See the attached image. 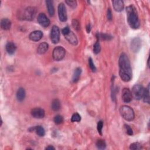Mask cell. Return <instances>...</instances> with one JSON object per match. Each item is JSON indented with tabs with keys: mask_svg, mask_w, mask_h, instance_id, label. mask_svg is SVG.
Segmentation results:
<instances>
[{
	"mask_svg": "<svg viewBox=\"0 0 150 150\" xmlns=\"http://www.w3.org/2000/svg\"><path fill=\"white\" fill-rule=\"evenodd\" d=\"M118 65L119 75L121 79L125 82H129L132 77V69L128 57L125 53L122 54L120 56Z\"/></svg>",
	"mask_w": 150,
	"mask_h": 150,
	"instance_id": "cell-1",
	"label": "cell"
},
{
	"mask_svg": "<svg viewBox=\"0 0 150 150\" xmlns=\"http://www.w3.org/2000/svg\"><path fill=\"white\" fill-rule=\"evenodd\" d=\"M126 13L127 21L130 26L134 29L138 28L140 24H139L137 11L135 7L133 5L128 6L126 8Z\"/></svg>",
	"mask_w": 150,
	"mask_h": 150,
	"instance_id": "cell-2",
	"label": "cell"
},
{
	"mask_svg": "<svg viewBox=\"0 0 150 150\" xmlns=\"http://www.w3.org/2000/svg\"><path fill=\"white\" fill-rule=\"evenodd\" d=\"M36 14V9L35 7H29L24 9V11L19 14V18L25 21H32Z\"/></svg>",
	"mask_w": 150,
	"mask_h": 150,
	"instance_id": "cell-3",
	"label": "cell"
},
{
	"mask_svg": "<svg viewBox=\"0 0 150 150\" xmlns=\"http://www.w3.org/2000/svg\"><path fill=\"white\" fill-rule=\"evenodd\" d=\"M120 113L124 120L128 122L133 120L135 117L133 108L128 106H123L120 108Z\"/></svg>",
	"mask_w": 150,
	"mask_h": 150,
	"instance_id": "cell-4",
	"label": "cell"
},
{
	"mask_svg": "<svg viewBox=\"0 0 150 150\" xmlns=\"http://www.w3.org/2000/svg\"><path fill=\"white\" fill-rule=\"evenodd\" d=\"M145 92V89L140 85H135L132 89V97L137 100H141L144 96Z\"/></svg>",
	"mask_w": 150,
	"mask_h": 150,
	"instance_id": "cell-5",
	"label": "cell"
},
{
	"mask_svg": "<svg viewBox=\"0 0 150 150\" xmlns=\"http://www.w3.org/2000/svg\"><path fill=\"white\" fill-rule=\"evenodd\" d=\"M66 54L65 49L62 46H57L53 51L52 56L56 61H60L62 60Z\"/></svg>",
	"mask_w": 150,
	"mask_h": 150,
	"instance_id": "cell-6",
	"label": "cell"
},
{
	"mask_svg": "<svg viewBox=\"0 0 150 150\" xmlns=\"http://www.w3.org/2000/svg\"><path fill=\"white\" fill-rule=\"evenodd\" d=\"M50 38L52 42L54 44H57L60 40V30L58 26L54 25L52 26L51 34H50Z\"/></svg>",
	"mask_w": 150,
	"mask_h": 150,
	"instance_id": "cell-7",
	"label": "cell"
},
{
	"mask_svg": "<svg viewBox=\"0 0 150 150\" xmlns=\"http://www.w3.org/2000/svg\"><path fill=\"white\" fill-rule=\"evenodd\" d=\"M58 15L60 21L62 22L66 21L67 17V12L65 5L63 3H60L58 5Z\"/></svg>",
	"mask_w": 150,
	"mask_h": 150,
	"instance_id": "cell-8",
	"label": "cell"
},
{
	"mask_svg": "<svg viewBox=\"0 0 150 150\" xmlns=\"http://www.w3.org/2000/svg\"><path fill=\"white\" fill-rule=\"evenodd\" d=\"M38 22L43 27H48L50 25L51 22L44 13H40L38 16Z\"/></svg>",
	"mask_w": 150,
	"mask_h": 150,
	"instance_id": "cell-9",
	"label": "cell"
},
{
	"mask_svg": "<svg viewBox=\"0 0 150 150\" xmlns=\"http://www.w3.org/2000/svg\"><path fill=\"white\" fill-rule=\"evenodd\" d=\"M141 42L139 38H134L131 42V49L134 53H137L141 48Z\"/></svg>",
	"mask_w": 150,
	"mask_h": 150,
	"instance_id": "cell-10",
	"label": "cell"
},
{
	"mask_svg": "<svg viewBox=\"0 0 150 150\" xmlns=\"http://www.w3.org/2000/svg\"><path fill=\"white\" fill-rule=\"evenodd\" d=\"M122 97L123 101L126 103L131 102L133 98L131 92L130 91V89L128 88H124L123 90Z\"/></svg>",
	"mask_w": 150,
	"mask_h": 150,
	"instance_id": "cell-11",
	"label": "cell"
},
{
	"mask_svg": "<svg viewBox=\"0 0 150 150\" xmlns=\"http://www.w3.org/2000/svg\"><path fill=\"white\" fill-rule=\"evenodd\" d=\"M45 113L44 110L41 108H35L31 111V115L35 118H43L45 117Z\"/></svg>",
	"mask_w": 150,
	"mask_h": 150,
	"instance_id": "cell-12",
	"label": "cell"
},
{
	"mask_svg": "<svg viewBox=\"0 0 150 150\" xmlns=\"http://www.w3.org/2000/svg\"><path fill=\"white\" fill-rule=\"evenodd\" d=\"M43 37V33L41 31H35L30 34L29 38L34 42L39 41Z\"/></svg>",
	"mask_w": 150,
	"mask_h": 150,
	"instance_id": "cell-13",
	"label": "cell"
},
{
	"mask_svg": "<svg viewBox=\"0 0 150 150\" xmlns=\"http://www.w3.org/2000/svg\"><path fill=\"white\" fill-rule=\"evenodd\" d=\"M65 39L71 44H72L73 45H77L78 41H77V39L76 38V36L71 31L69 32V34L65 35Z\"/></svg>",
	"mask_w": 150,
	"mask_h": 150,
	"instance_id": "cell-14",
	"label": "cell"
},
{
	"mask_svg": "<svg viewBox=\"0 0 150 150\" xmlns=\"http://www.w3.org/2000/svg\"><path fill=\"white\" fill-rule=\"evenodd\" d=\"M113 8L117 12H122L124 7V2L122 0H114L112 1Z\"/></svg>",
	"mask_w": 150,
	"mask_h": 150,
	"instance_id": "cell-15",
	"label": "cell"
},
{
	"mask_svg": "<svg viewBox=\"0 0 150 150\" xmlns=\"http://www.w3.org/2000/svg\"><path fill=\"white\" fill-rule=\"evenodd\" d=\"M49 48L48 44L46 42H42L40 44L37 48V53L39 55H43L45 54Z\"/></svg>",
	"mask_w": 150,
	"mask_h": 150,
	"instance_id": "cell-16",
	"label": "cell"
},
{
	"mask_svg": "<svg viewBox=\"0 0 150 150\" xmlns=\"http://www.w3.org/2000/svg\"><path fill=\"white\" fill-rule=\"evenodd\" d=\"M6 51L9 55H13L16 51L17 46L15 44L12 42H9L5 46Z\"/></svg>",
	"mask_w": 150,
	"mask_h": 150,
	"instance_id": "cell-17",
	"label": "cell"
},
{
	"mask_svg": "<svg viewBox=\"0 0 150 150\" xmlns=\"http://www.w3.org/2000/svg\"><path fill=\"white\" fill-rule=\"evenodd\" d=\"M11 26V22L7 18H3L1 21V28L5 31L10 29Z\"/></svg>",
	"mask_w": 150,
	"mask_h": 150,
	"instance_id": "cell-18",
	"label": "cell"
},
{
	"mask_svg": "<svg viewBox=\"0 0 150 150\" xmlns=\"http://www.w3.org/2000/svg\"><path fill=\"white\" fill-rule=\"evenodd\" d=\"M25 97V89L22 87H20L18 89L17 92V98L20 102L24 101Z\"/></svg>",
	"mask_w": 150,
	"mask_h": 150,
	"instance_id": "cell-19",
	"label": "cell"
},
{
	"mask_svg": "<svg viewBox=\"0 0 150 150\" xmlns=\"http://www.w3.org/2000/svg\"><path fill=\"white\" fill-rule=\"evenodd\" d=\"M46 4L49 15L51 17L54 16L55 14V8L53 5V1L51 0H47L46 1Z\"/></svg>",
	"mask_w": 150,
	"mask_h": 150,
	"instance_id": "cell-20",
	"label": "cell"
},
{
	"mask_svg": "<svg viewBox=\"0 0 150 150\" xmlns=\"http://www.w3.org/2000/svg\"><path fill=\"white\" fill-rule=\"evenodd\" d=\"M81 73H82V69L81 67H77L75 70L72 78V81L74 83H76L79 81Z\"/></svg>",
	"mask_w": 150,
	"mask_h": 150,
	"instance_id": "cell-21",
	"label": "cell"
},
{
	"mask_svg": "<svg viewBox=\"0 0 150 150\" xmlns=\"http://www.w3.org/2000/svg\"><path fill=\"white\" fill-rule=\"evenodd\" d=\"M32 130L36 132L37 135H38L40 137H44L45 135V129L44 128V127H42L41 126H38L34 128H32Z\"/></svg>",
	"mask_w": 150,
	"mask_h": 150,
	"instance_id": "cell-22",
	"label": "cell"
},
{
	"mask_svg": "<svg viewBox=\"0 0 150 150\" xmlns=\"http://www.w3.org/2000/svg\"><path fill=\"white\" fill-rule=\"evenodd\" d=\"M97 40L102 39L103 41H110L113 39V36H112L110 35L106 34H100V33H97L96 35Z\"/></svg>",
	"mask_w": 150,
	"mask_h": 150,
	"instance_id": "cell-23",
	"label": "cell"
},
{
	"mask_svg": "<svg viewBox=\"0 0 150 150\" xmlns=\"http://www.w3.org/2000/svg\"><path fill=\"white\" fill-rule=\"evenodd\" d=\"M52 109L55 112L59 111L61 108V102L58 99H54L51 104Z\"/></svg>",
	"mask_w": 150,
	"mask_h": 150,
	"instance_id": "cell-24",
	"label": "cell"
},
{
	"mask_svg": "<svg viewBox=\"0 0 150 150\" xmlns=\"http://www.w3.org/2000/svg\"><path fill=\"white\" fill-rule=\"evenodd\" d=\"M143 98L145 103L149 104V85H148L147 88L145 89L144 94Z\"/></svg>",
	"mask_w": 150,
	"mask_h": 150,
	"instance_id": "cell-25",
	"label": "cell"
},
{
	"mask_svg": "<svg viewBox=\"0 0 150 150\" xmlns=\"http://www.w3.org/2000/svg\"><path fill=\"white\" fill-rule=\"evenodd\" d=\"M96 147L100 149H104L106 147V142L103 139H98V140H97L96 143Z\"/></svg>",
	"mask_w": 150,
	"mask_h": 150,
	"instance_id": "cell-26",
	"label": "cell"
},
{
	"mask_svg": "<svg viewBox=\"0 0 150 150\" xmlns=\"http://www.w3.org/2000/svg\"><path fill=\"white\" fill-rule=\"evenodd\" d=\"M99 40H97V42L94 44L93 46V52L95 54H98L101 51V46L99 43Z\"/></svg>",
	"mask_w": 150,
	"mask_h": 150,
	"instance_id": "cell-27",
	"label": "cell"
},
{
	"mask_svg": "<svg viewBox=\"0 0 150 150\" xmlns=\"http://www.w3.org/2000/svg\"><path fill=\"white\" fill-rule=\"evenodd\" d=\"M54 121L56 124H61L63 122V118L61 115H57L54 117Z\"/></svg>",
	"mask_w": 150,
	"mask_h": 150,
	"instance_id": "cell-28",
	"label": "cell"
},
{
	"mask_svg": "<svg viewBox=\"0 0 150 150\" xmlns=\"http://www.w3.org/2000/svg\"><path fill=\"white\" fill-rule=\"evenodd\" d=\"M81 120V116L77 113H74L71 118L72 122H79Z\"/></svg>",
	"mask_w": 150,
	"mask_h": 150,
	"instance_id": "cell-29",
	"label": "cell"
},
{
	"mask_svg": "<svg viewBox=\"0 0 150 150\" xmlns=\"http://www.w3.org/2000/svg\"><path fill=\"white\" fill-rule=\"evenodd\" d=\"M72 24L73 27L76 30V31H79V30L81 29V25H80L79 22L76 19H73L72 20Z\"/></svg>",
	"mask_w": 150,
	"mask_h": 150,
	"instance_id": "cell-30",
	"label": "cell"
},
{
	"mask_svg": "<svg viewBox=\"0 0 150 150\" xmlns=\"http://www.w3.org/2000/svg\"><path fill=\"white\" fill-rule=\"evenodd\" d=\"M142 148V146L141 144L139 143H132L130 146V149H141Z\"/></svg>",
	"mask_w": 150,
	"mask_h": 150,
	"instance_id": "cell-31",
	"label": "cell"
},
{
	"mask_svg": "<svg viewBox=\"0 0 150 150\" xmlns=\"http://www.w3.org/2000/svg\"><path fill=\"white\" fill-rule=\"evenodd\" d=\"M89 67L90 68H91V69L92 70V71L93 72H95L96 71V67L93 63V59L90 57L89 59Z\"/></svg>",
	"mask_w": 150,
	"mask_h": 150,
	"instance_id": "cell-32",
	"label": "cell"
},
{
	"mask_svg": "<svg viewBox=\"0 0 150 150\" xmlns=\"http://www.w3.org/2000/svg\"><path fill=\"white\" fill-rule=\"evenodd\" d=\"M124 128L126 129V133L128 135H133V129L130 127V126L127 125V124H125L124 125Z\"/></svg>",
	"mask_w": 150,
	"mask_h": 150,
	"instance_id": "cell-33",
	"label": "cell"
},
{
	"mask_svg": "<svg viewBox=\"0 0 150 150\" xmlns=\"http://www.w3.org/2000/svg\"><path fill=\"white\" fill-rule=\"evenodd\" d=\"M103 122L102 121H99L97 123V131L98 133L102 135V129H103Z\"/></svg>",
	"mask_w": 150,
	"mask_h": 150,
	"instance_id": "cell-34",
	"label": "cell"
},
{
	"mask_svg": "<svg viewBox=\"0 0 150 150\" xmlns=\"http://www.w3.org/2000/svg\"><path fill=\"white\" fill-rule=\"evenodd\" d=\"M66 3L72 8H75L77 6V2L76 1H73V0H69V1H66Z\"/></svg>",
	"mask_w": 150,
	"mask_h": 150,
	"instance_id": "cell-35",
	"label": "cell"
},
{
	"mask_svg": "<svg viewBox=\"0 0 150 150\" xmlns=\"http://www.w3.org/2000/svg\"><path fill=\"white\" fill-rule=\"evenodd\" d=\"M107 19L109 20V21H112V13L110 8L107 9Z\"/></svg>",
	"mask_w": 150,
	"mask_h": 150,
	"instance_id": "cell-36",
	"label": "cell"
},
{
	"mask_svg": "<svg viewBox=\"0 0 150 150\" xmlns=\"http://www.w3.org/2000/svg\"><path fill=\"white\" fill-rule=\"evenodd\" d=\"M71 31V30H70V28L68 26H66L62 30V34L65 36L66 35H67V34L69 33V32Z\"/></svg>",
	"mask_w": 150,
	"mask_h": 150,
	"instance_id": "cell-37",
	"label": "cell"
},
{
	"mask_svg": "<svg viewBox=\"0 0 150 150\" xmlns=\"http://www.w3.org/2000/svg\"><path fill=\"white\" fill-rule=\"evenodd\" d=\"M86 31L87 32V33H90L91 31V26L90 24L87 25L86 26Z\"/></svg>",
	"mask_w": 150,
	"mask_h": 150,
	"instance_id": "cell-38",
	"label": "cell"
},
{
	"mask_svg": "<svg viewBox=\"0 0 150 150\" xmlns=\"http://www.w3.org/2000/svg\"><path fill=\"white\" fill-rule=\"evenodd\" d=\"M45 149H48V150L50 149V150H52V149H55V148L53 146H52V145H49V146H48L47 147H46Z\"/></svg>",
	"mask_w": 150,
	"mask_h": 150,
	"instance_id": "cell-39",
	"label": "cell"
}]
</instances>
